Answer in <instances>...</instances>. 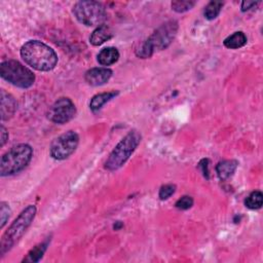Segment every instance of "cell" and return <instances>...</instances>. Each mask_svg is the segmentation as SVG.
I'll return each mask as SVG.
<instances>
[{"label": "cell", "instance_id": "obj_1", "mask_svg": "<svg viewBox=\"0 0 263 263\" xmlns=\"http://www.w3.org/2000/svg\"><path fill=\"white\" fill-rule=\"evenodd\" d=\"M21 57L32 68L38 71H51L58 63L56 52L38 41H30L21 49Z\"/></svg>", "mask_w": 263, "mask_h": 263}, {"label": "cell", "instance_id": "obj_2", "mask_svg": "<svg viewBox=\"0 0 263 263\" xmlns=\"http://www.w3.org/2000/svg\"><path fill=\"white\" fill-rule=\"evenodd\" d=\"M178 32V23L174 20L169 21L158 27L152 35L142 43L136 50L139 58H150L155 52L166 50L174 41Z\"/></svg>", "mask_w": 263, "mask_h": 263}, {"label": "cell", "instance_id": "obj_3", "mask_svg": "<svg viewBox=\"0 0 263 263\" xmlns=\"http://www.w3.org/2000/svg\"><path fill=\"white\" fill-rule=\"evenodd\" d=\"M36 215V207L33 205L28 206L12 223L6 233L3 235L0 242V255L4 256L9 252L24 235Z\"/></svg>", "mask_w": 263, "mask_h": 263}, {"label": "cell", "instance_id": "obj_4", "mask_svg": "<svg viewBox=\"0 0 263 263\" xmlns=\"http://www.w3.org/2000/svg\"><path fill=\"white\" fill-rule=\"evenodd\" d=\"M33 149L28 144H19L5 153L0 160V175L12 176L23 171L31 161Z\"/></svg>", "mask_w": 263, "mask_h": 263}, {"label": "cell", "instance_id": "obj_5", "mask_svg": "<svg viewBox=\"0 0 263 263\" xmlns=\"http://www.w3.org/2000/svg\"><path fill=\"white\" fill-rule=\"evenodd\" d=\"M141 139V134L137 131L130 132L112 150L105 163V168L109 171L120 169L137 149Z\"/></svg>", "mask_w": 263, "mask_h": 263}, {"label": "cell", "instance_id": "obj_6", "mask_svg": "<svg viewBox=\"0 0 263 263\" xmlns=\"http://www.w3.org/2000/svg\"><path fill=\"white\" fill-rule=\"evenodd\" d=\"M0 75L15 87L28 89L35 82L34 73L19 61H6L0 66Z\"/></svg>", "mask_w": 263, "mask_h": 263}, {"label": "cell", "instance_id": "obj_7", "mask_svg": "<svg viewBox=\"0 0 263 263\" xmlns=\"http://www.w3.org/2000/svg\"><path fill=\"white\" fill-rule=\"evenodd\" d=\"M73 15L86 26L99 27L106 19V10L98 2H78L73 7Z\"/></svg>", "mask_w": 263, "mask_h": 263}, {"label": "cell", "instance_id": "obj_8", "mask_svg": "<svg viewBox=\"0 0 263 263\" xmlns=\"http://www.w3.org/2000/svg\"><path fill=\"white\" fill-rule=\"evenodd\" d=\"M79 143V137L74 131H68L55 139L51 145V155L57 160H64L72 155Z\"/></svg>", "mask_w": 263, "mask_h": 263}, {"label": "cell", "instance_id": "obj_9", "mask_svg": "<svg viewBox=\"0 0 263 263\" xmlns=\"http://www.w3.org/2000/svg\"><path fill=\"white\" fill-rule=\"evenodd\" d=\"M76 114V107L69 98L58 99L50 108L48 117L51 122L59 125L70 122Z\"/></svg>", "mask_w": 263, "mask_h": 263}, {"label": "cell", "instance_id": "obj_10", "mask_svg": "<svg viewBox=\"0 0 263 263\" xmlns=\"http://www.w3.org/2000/svg\"><path fill=\"white\" fill-rule=\"evenodd\" d=\"M111 76H112V70L108 68L100 67V68H93L88 70L86 72L85 79L90 86L99 87L108 83Z\"/></svg>", "mask_w": 263, "mask_h": 263}, {"label": "cell", "instance_id": "obj_11", "mask_svg": "<svg viewBox=\"0 0 263 263\" xmlns=\"http://www.w3.org/2000/svg\"><path fill=\"white\" fill-rule=\"evenodd\" d=\"M0 98H2V119L3 120H9L12 118L17 110V101L16 99L9 93H7L5 90L2 91L0 94Z\"/></svg>", "mask_w": 263, "mask_h": 263}, {"label": "cell", "instance_id": "obj_12", "mask_svg": "<svg viewBox=\"0 0 263 263\" xmlns=\"http://www.w3.org/2000/svg\"><path fill=\"white\" fill-rule=\"evenodd\" d=\"M113 37V31L107 25L99 26L91 35L90 42L93 46L99 47Z\"/></svg>", "mask_w": 263, "mask_h": 263}, {"label": "cell", "instance_id": "obj_13", "mask_svg": "<svg viewBox=\"0 0 263 263\" xmlns=\"http://www.w3.org/2000/svg\"><path fill=\"white\" fill-rule=\"evenodd\" d=\"M237 166H238V163L234 159H227V160L220 161L216 167V172L218 177L221 180H226L230 178L234 174Z\"/></svg>", "mask_w": 263, "mask_h": 263}, {"label": "cell", "instance_id": "obj_14", "mask_svg": "<svg viewBox=\"0 0 263 263\" xmlns=\"http://www.w3.org/2000/svg\"><path fill=\"white\" fill-rule=\"evenodd\" d=\"M119 59V53L115 48L103 49L98 55V62L102 66H110L116 63Z\"/></svg>", "mask_w": 263, "mask_h": 263}, {"label": "cell", "instance_id": "obj_15", "mask_svg": "<svg viewBox=\"0 0 263 263\" xmlns=\"http://www.w3.org/2000/svg\"><path fill=\"white\" fill-rule=\"evenodd\" d=\"M119 93L116 91H112V92H108V93H102V94H98L96 96H94L91 100L90 103V108L93 111H98L100 110L107 102L111 101L112 99H114Z\"/></svg>", "mask_w": 263, "mask_h": 263}, {"label": "cell", "instance_id": "obj_16", "mask_svg": "<svg viewBox=\"0 0 263 263\" xmlns=\"http://www.w3.org/2000/svg\"><path fill=\"white\" fill-rule=\"evenodd\" d=\"M247 42H248V39H247V36L245 35V33L239 31V32H235L232 35L225 38L223 44L227 49L236 50V49H240L244 46H246Z\"/></svg>", "mask_w": 263, "mask_h": 263}, {"label": "cell", "instance_id": "obj_17", "mask_svg": "<svg viewBox=\"0 0 263 263\" xmlns=\"http://www.w3.org/2000/svg\"><path fill=\"white\" fill-rule=\"evenodd\" d=\"M49 246V241L42 242L37 246H35L28 255L23 259V262H38L44 257V254L46 253Z\"/></svg>", "mask_w": 263, "mask_h": 263}, {"label": "cell", "instance_id": "obj_18", "mask_svg": "<svg viewBox=\"0 0 263 263\" xmlns=\"http://www.w3.org/2000/svg\"><path fill=\"white\" fill-rule=\"evenodd\" d=\"M223 5L224 4L222 2H211V3H209L208 6L205 9V12H204L205 18L209 21H212V20L216 19L220 14Z\"/></svg>", "mask_w": 263, "mask_h": 263}, {"label": "cell", "instance_id": "obj_19", "mask_svg": "<svg viewBox=\"0 0 263 263\" xmlns=\"http://www.w3.org/2000/svg\"><path fill=\"white\" fill-rule=\"evenodd\" d=\"M263 204V194L261 191L252 192L245 200V205L248 209L258 210L262 207Z\"/></svg>", "mask_w": 263, "mask_h": 263}, {"label": "cell", "instance_id": "obj_20", "mask_svg": "<svg viewBox=\"0 0 263 263\" xmlns=\"http://www.w3.org/2000/svg\"><path fill=\"white\" fill-rule=\"evenodd\" d=\"M195 6V2H191V0H176L173 2L171 7L173 11L176 13H185L189 10H191Z\"/></svg>", "mask_w": 263, "mask_h": 263}, {"label": "cell", "instance_id": "obj_21", "mask_svg": "<svg viewBox=\"0 0 263 263\" xmlns=\"http://www.w3.org/2000/svg\"><path fill=\"white\" fill-rule=\"evenodd\" d=\"M11 208L10 206L5 203V201H2V204H0V227L4 228L5 225L7 224L10 216H11Z\"/></svg>", "mask_w": 263, "mask_h": 263}, {"label": "cell", "instance_id": "obj_22", "mask_svg": "<svg viewBox=\"0 0 263 263\" xmlns=\"http://www.w3.org/2000/svg\"><path fill=\"white\" fill-rule=\"evenodd\" d=\"M176 191V186L173 185V184H167V185H164L160 190H159V193H158V196L161 200H165V199H168L171 195H173Z\"/></svg>", "mask_w": 263, "mask_h": 263}, {"label": "cell", "instance_id": "obj_23", "mask_svg": "<svg viewBox=\"0 0 263 263\" xmlns=\"http://www.w3.org/2000/svg\"><path fill=\"white\" fill-rule=\"evenodd\" d=\"M176 208L179 210H188L193 206V198L188 195H184L176 203Z\"/></svg>", "mask_w": 263, "mask_h": 263}, {"label": "cell", "instance_id": "obj_24", "mask_svg": "<svg viewBox=\"0 0 263 263\" xmlns=\"http://www.w3.org/2000/svg\"><path fill=\"white\" fill-rule=\"evenodd\" d=\"M198 168L201 170V173L203 175L209 179V159L205 158V159H201L198 164Z\"/></svg>", "mask_w": 263, "mask_h": 263}, {"label": "cell", "instance_id": "obj_25", "mask_svg": "<svg viewBox=\"0 0 263 263\" xmlns=\"http://www.w3.org/2000/svg\"><path fill=\"white\" fill-rule=\"evenodd\" d=\"M8 139H9V132L4 126H2V128H0V146L4 147Z\"/></svg>", "mask_w": 263, "mask_h": 263}, {"label": "cell", "instance_id": "obj_26", "mask_svg": "<svg viewBox=\"0 0 263 263\" xmlns=\"http://www.w3.org/2000/svg\"><path fill=\"white\" fill-rule=\"evenodd\" d=\"M260 3H255V2H242L241 4V12H248L251 9L256 8L257 6H259Z\"/></svg>", "mask_w": 263, "mask_h": 263}]
</instances>
